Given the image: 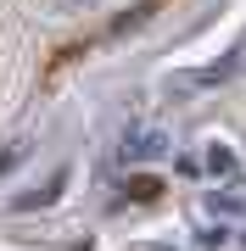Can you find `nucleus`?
<instances>
[{
	"mask_svg": "<svg viewBox=\"0 0 246 251\" xmlns=\"http://www.w3.org/2000/svg\"><path fill=\"white\" fill-rule=\"evenodd\" d=\"M207 168H213V173H229V168H235V156H229L224 145H213V151H207Z\"/></svg>",
	"mask_w": 246,
	"mask_h": 251,
	"instance_id": "f03ea898",
	"label": "nucleus"
},
{
	"mask_svg": "<svg viewBox=\"0 0 246 251\" xmlns=\"http://www.w3.org/2000/svg\"><path fill=\"white\" fill-rule=\"evenodd\" d=\"M123 156L129 162H151V156H163V140H157V134H135L123 145Z\"/></svg>",
	"mask_w": 246,
	"mask_h": 251,
	"instance_id": "f257e3e1",
	"label": "nucleus"
}]
</instances>
